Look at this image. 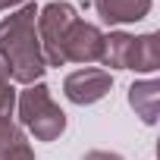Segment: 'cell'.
Here are the masks:
<instances>
[{
	"label": "cell",
	"instance_id": "6",
	"mask_svg": "<svg viewBox=\"0 0 160 160\" xmlns=\"http://www.w3.org/2000/svg\"><path fill=\"white\" fill-rule=\"evenodd\" d=\"M98 16L107 25H129V22H141L151 13V0H91Z\"/></svg>",
	"mask_w": 160,
	"mask_h": 160
},
{
	"label": "cell",
	"instance_id": "3",
	"mask_svg": "<svg viewBox=\"0 0 160 160\" xmlns=\"http://www.w3.org/2000/svg\"><path fill=\"white\" fill-rule=\"evenodd\" d=\"M75 19H78V13L66 0H50L47 7L38 10L35 28H38V41H41V53H44L47 66H66L60 47H63V38H66V32Z\"/></svg>",
	"mask_w": 160,
	"mask_h": 160
},
{
	"label": "cell",
	"instance_id": "7",
	"mask_svg": "<svg viewBox=\"0 0 160 160\" xmlns=\"http://www.w3.org/2000/svg\"><path fill=\"white\" fill-rule=\"evenodd\" d=\"M157 98H160V85L154 82H132L129 85V107L135 110V116L144 126L157 122Z\"/></svg>",
	"mask_w": 160,
	"mask_h": 160
},
{
	"label": "cell",
	"instance_id": "8",
	"mask_svg": "<svg viewBox=\"0 0 160 160\" xmlns=\"http://www.w3.org/2000/svg\"><path fill=\"white\" fill-rule=\"evenodd\" d=\"M132 44H135V35H126V32H110V35H104L101 63L110 66V69H129Z\"/></svg>",
	"mask_w": 160,
	"mask_h": 160
},
{
	"label": "cell",
	"instance_id": "1",
	"mask_svg": "<svg viewBox=\"0 0 160 160\" xmlns=\"http://www.w3.org/2000/svg\"><path fill=\"white\" fill-rule=\"evenodd\" d=\"M35 22H38L35 3H25L22 10H16L13 16H7L0 22V57L10 66V78L19 85L41 82V75L47 69Z\"/></svg>",
	"mask_w": 160,
	"mask_h": 160
},
{
	"label": "cell",
	"instance_id": "5",
	"mask_svg": "<svg viewBox=\"0 0 160 160\" xmlns=\"http://www.w3.org/2000/svg\"><path fill=\"white\" fill-rule=\"evenodd\" d=\"M101 47H104V32L85 19H75L63 38V63H94L101 60Z\"/></svg>",
	"mask_w": 160,
	"mask_h": 160
},
{
	"label": "cell",
	"instance_id": "10",
	"mask_svg": "<svg viewBox=\"0 0 160 160\" xmlns=\"http://www.w3.org/2000/svg\"><path fill=\"white\" fill-rule=\"evenodd\" d=\"M16 110V91H13V78H10V66L0 57V119H10Z\"/></svg>",
	"mask_w": 160,
	"mask_h": 160
},
{
	"label": "cell",
	"instance_id": "11",
	"mask_svg": "<svg viewBox=\"0 0 160 160\" xmlns=\"http://www.w3.org/2000/svg\"><path fill=\"white\" fill-rule=\"evenodd\" d=\"M0 160H35V151H32L28 141H19L7 151H0Z\"/></svg>",
	"mask_w": 160,
	"mask_h": 160
},
{
	"label": "cell",
	"instance_id": "13",
	"mask_svg": "<svg viewBox=\"0 0 160 160\" xmlns=\"http://www.w3.org/2000/svg\"><path fill=\"white\" fill-rule=\"evenodd\" d=\"M19 3H25V0H0V10H10V7H19Z\"/></svg>",
	"mask_w": 160,
	"mask_h": 160
},
{
	"label": "cell",
	"instance_id": "4",
	"mask_svg": "<svg viewBox=\"0 0 160 160\" xmlns=\"http://www.w3.org/2000/svg\"><path fill=\"white\" fill-rule=\"evenodd\" d=\"M113 88V75L107 69H94V66H85V69H75L63 78V94L66 101L78 104V107H88V104H98L101 98H107Z\"/></svg>",
	"mask_w": 160,
	"mask_h": 160
},
{
	"label": "cell",
	"instance_id": "2",
	"mask_svg": "<svg viewBox=\"0 0 160 160\" xmlns=\"http://www.w3.org/2000/svg\"><path fill=\"white\" fill-rule=\"evenodd\" d=\"M16 110H19V122H22L38 141H57V138L66 132V113L53 104L50 88H47L44 82L25 85V91H22L19 101H16Z\"/></svg>",
	"mask_w": 160,
	"mask_h": 160
},
{
	"label": "cell",
	"instance_id": "12",
	"mask_svg": "<svg viewBox=\"0 0 160 160\" xmlns=\"http://www.w3.org/2000/svg\"><path fill=\"white\" fill-rule=\"evenodd\" d=\"M82 160H122L119 154H113V151H88Z\"/></svg>",
	"mask_w": 160,
	"mask_h": 160
},
{
	"label": "cell",
	"instance_id": "9",
	"mask_svg": "<svg viewBox=\"0 0 160 160\" xmlns=\"http://www.w3.org/2000/svg\"><path fill=\"white\" fill-rule=\"evenodd\" d=\"M157 66H160V35L157 32L138 35L135 44H132L129 69H135V72H154Z\"/></svg>",
	"mask_w": 160,
	"mask_h": 160
}]
</instances>
